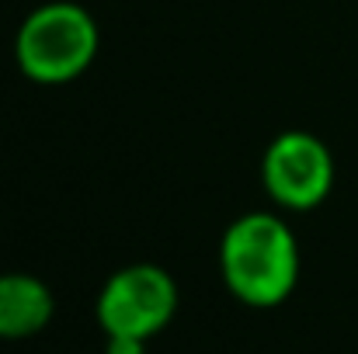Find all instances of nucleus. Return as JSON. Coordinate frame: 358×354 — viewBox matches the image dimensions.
I'll use <instances>...</instances> for the list:
<instances>
[{
  "instance_id": "obj_3",
  "label": "nucleus",
  "mask_w": 358,
  "mask_h": 354,
  "mask_svg": "<svg viewBox=\"0 0 358 354\" xmlns=\"http://www.w3.org/2000/svg\"><path fill=\"white\" fill-rule=\"evenodd\" d=\"M98 323L105 337H157L178 313V281L160 264L119 267L98 292Z\"/></svg>"
},
{
  "instance_id": "obj_4",
  "label": "nucleus",
  "mask_w": 358,
  "mask_h": 354,
  "mask_svg": "<svg viewBox=\"0 0 358 354\" xmlns=\"http://www.w3.org/2000/svg\"><path fill=\"white\" fill-rule=\"evenodd\" d=\"M261 181L278 209L310 212L327 202L334 188V156L320 135L289 128L268 142L261 160Z\"/></svg>"
},
{
  "instance_id": "obj_5",
  "label": "nucleus",
  "mask_w": 358,
  "mask_h": 354,
  "mask_svg": "<svg viewBox=\"0 0 358 354\" xmlns=\"http://www.w3.org/2000/svg\"><path fill=\"white\" fill-rule=\"evenodd\" d=\"M52 313L56 299L42 278L24 271L0 274V341H24L42 334Z\"/></svg>"
},
{
  "instance_id": "obj_2",
  "label": "nucleus",
  "mask_w": 358,
  "mask_h": 354,
  "mask_svg": "<svg viewBox=\"0 0 358 354\" xmlns=\"http://www.w3.org/2000/svg\"><path fill=\"white\" fill-rule=\"evenodd\" d=\"M98 45V21L87 7L73 0H49L21 21L14 35V59L31 84L59 87L91 70Z\"/></svg>"
},
{
  "instance_id": "obj_1",
  "label": "nucleus",
  "mask_w": 358,
  "mask_h": 354,
  "mask_svg": "<svg viewBox=\"0 0 358 354\" xmlns=\"http://www.w3.org/2000/svg\"><path fill=\"white\" fill-rule=\"evenodd\" d=\"M220 274L243 306H282L299 281V243L292 226L275 212L234 219L220 239Z\"/></svg>"
},
{
  "instance_id": "obj_6",
  "label": "nucleus",
  "mask_w": 358,
  "mask_h": 354,
  "mask_svg": "<svg viewBox=\"0 0 358 354\" xmlns=\"http://www.w3.org/2000/svg\"><path fill=\"white\" fill-rule=\"evenodd\" d=\"M105 354H146V341H139V337H105Z\"/></svg>"
}]
</instances>
